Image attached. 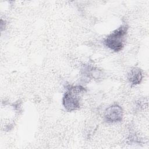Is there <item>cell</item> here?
Returning <instances> with one entry per match:
<instances>
[{"label":"cell","instance_id":"obj_1","mask_svg":"<svg viewBox=\"0 0 149 149\" xmlns=\"http://www.w3.org/2000/svg\"><path fill=\"white\" fill-rule=\"evenodd\" d=\"M127 30L128 27L126 25L120 26L104 39V45L114 52L121 51L124 47Z\"/></svg>","mask_w":149,"mask_h":149},{"label":"cell","instance_id":"obj_2","mask_svg":"<svg viewBox=\"0 0 149 149\" xmlns=\"http://www.w3.org/2000/svg\"><path fill=\"white\" fill-rule=\"evenodd\" d=\"M84 91L81 86L72 87L65 93L63 97V105L66 110L72 112L78 109L80 107V94Z\"/></svg>","mask_w":149,"mask_h":149},{"label":"cell","instance_id":"obj_3","mask_svg":"<svg viewBox=\"0 0 149 149\" xmlns=\"http://www.w3.org/2000/svg\"><path fill=\"white\" fill-rule=\"evenodd\" d=\"M104 117L107 123H112L120 122L123 118V109L118 104L111 105L105 109Z\"/></svg>","mask_w":149,"mask_h":149},{"label":"cell","instance_id":"obj_4","mask_svg":"<svg viewBox=\"0 0 149 149\" xmlns=\"http://www.w3.org/2000/svg\"><path fill=\"white\" fill-rule=\"evenodd\" d=\"M127 78L132 85L139 84L143 79L142 72L138 68H132L129 70Z\"/></svg>","mask_w":149,"mask_h":149}]
</instances>
